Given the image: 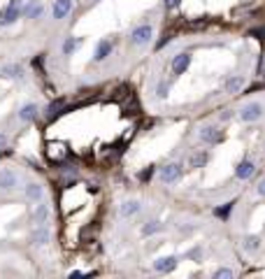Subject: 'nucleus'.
I'll use <instances>...</instances> for the list:
<instances>
[{"label":"nucleus","instance_id":"nucleus-20","mask_svg":"<svg viewBox=\"0 0 265 279\" xmlns=\"http://www.w3.org/2000/svg\"><path fill=\"white\" fill-rule=\"evenodd\" d=\"M207 161H210V156H207L205 151H198V154H193V156L189 158V165L191 168H203Z\"/></svg>","mask_w":265,"mask_h":279},{"label":"nucleus","instance_id":"nucleus-2","mask_svg":"<svg viewBox=\"0 0 265 279\" xmlns=\"http://www.w3.org/2000/svg\"><path fill=\"white\" fill-rule=\"evenodd\" d=\"M261 116H263V105L261 102H247L245 107L240 109V119L242 121H247V123H252V121H259Z\"/></svg>","mask_w":265,"mask_h":279},{"label":"nucleus","instance_id":"nucleus-16","mask_svg":"<svg viewBox=\"0 0 265 279\" xmlns=\"http://www.w3.org/2000/svg\"><path fill=\"white\" fill-rule=\"evenodd\" d=\"M35 116H37V105H35V102H26V105L19 109L21 121H33Z\"/></svg>","mask_w":265,"mask_h":279},{"label":"nucleus","instance_id":"nucleus-24","mask_svg":"<svg viewBox=\"0 0 265 279\" xmlns=\"http://www.w3.org/2000/svg\"><path fill=\"white\" fill-rule=\"evenodd\" d=\"M63 107H65V100H56V102H51V105H49V109H47L49 116H56V114H58V109H63Z\"/></svg>","mask_w":265,"mask_h":279},{"label":"nucleus","instance_id":"nucleus-26","mask_svg":"<svg viewBox=\"0 0 265 279\" xmlns=\"http://www.w3.org/2000/svg\"><path fill=\"white\" fill-rule=\"evenodd\" d=\"M168 91H170V86H168V82H161L156 86V93H158V98H168Z\"/></svg>","mask_w":265,"mask_h":279},{"label":"nucleus","instance_id":"nucleus-5","mask_svg":"<svg viewBox=\"0 0 265 279\" xmlns=\"http://www.w3.org/2000/svg\"><path fill=\"white\" fill-rule=\"evenodd\" d=\"M70 12H72V0H54L51 14H54V19H56V21L65 19Z\"/></svg>","mask_w":265,"mask_h":279},{"label":"nucleus","instance_id":"nucleus-15","mask_svg":"<svg viewBox=\"0 0 265 279\" xmlns=\"http://www.w3.org/2000/svg\"><path fill=\"white\" fill-rule=\"evenodd\" d=\"M0 75L7 77V79H16V77L23 75V68H21L19 63H7V65L0 68Z\"/></svg>","mask_w":265,"mask_h":279},{"label":"nucleus","instance_id":"nucleus-21","mask_svg":"<svg viewBox=\"0 0 265 279\" xmlns=\"http://www.w3.org/2000/svg\"><path fill=\"white\" fill-rule=\"evenodd\" d=\"M259 238H256V235H249V238H245V249L247 252H256V249H259Z\"/></svg>","mask_w":265,"mask_h":279},{"label":"nucleus","instance_id":"nucleus-19","mask_svg":"<svg viewBox=\"0 0 265 279\" xmlns=\"http://www.w3.org/2000/svg\"><path fill=\"white\" fill-rule=\"evenodd\" d=\"M23 14H26L28 19H37V16L42 14V5L37 2V0H30V2L26 5V9H23Z\"/></svg>","mask_w":265,"mask_h":279},{"label":"nucleus","instance_id":"nucleus-7","mask_svg":"<svg viewBox=\"0 0 265 279\" xmlns=\"http://www.w3.org/2000/svg\"><path fill=\"white\" fill-rule=\"evenodd\" d=\"M177 263H179L177 256H163V259L154 261V270H156V273H172L177 268Z\"/></svg>","mask_w":265,"mask_h":279},{"label":"nucleus","instance_id":"nucleus-3","mask_svg":"<svg viewBox=\"0 0 265 279\" xmlns=\"http://www.w3.org/2000/svg\"><path fill=\"white\" fill-rule=\"evenodd\" d=\"M179 177H182V165L179 163H168L161 168V172H158V179H161L163 184H175Z\"/></svg>","mask_w":265,"mask_h":279},{"label":"nucleus","instance_id":"nucleus-4","mask_svg":"<svg viewBox=\"0 0 265 279\" xmlns=\"http://www.w3.org/2000/svg\"><path fill=\"white\" fill-rule=\"evenodd\" d=\"M19 186V175L9 168H0V191H14Z\"/></svg>","mask_w":265,"mask_h":279},{"label":"nucleus","instance_id":"nucleus-17","mask_svg":"<svg viewBox=\"0 0 265 279\" xmlns=\"http://www.w3.org/2000/svg\"><path fill=\"white\" fill-rule=\"evenodd\" d=\"M33 219L37 221V224H44V221L49 219V205H44L40 200V203H37V207H35V212H33Z\"/></svg>","mask_w":265,"mask_h":279},{"label":"nucleus","instance_id":"nucleus-28","mask_svg":"<svg viewBox=\"0 0 265 279\" xmlns=\"http://www.w3.org/2000/svg\"><path fill=\"white\" fill-rule=\"evenodd\" d=\"M256 191H259V196H263V198H265V177L259 182V186H256Z\"/></svg>","mask_w":265,"mask_h":279},{"label":"nucleus","instance_id":"nucleus-13","mask_svg":"<svg viewBox=\"0 0 265 279\" xmlns=\"http://www.w3.org/2000/svg\"><path fill=\"white\" fill-rule=\"evenodd\" d=\"M254 170H256L254 161H249V158H247V161H242V163L235 168V177H238V179H249L254 175Z\"/></svg>","mask_w":265,"mask_h":279},{"label":"nucleus","instance_id":"nucleus-23","mask_svg":"<svg viewBox=\"0 0 265 279\" xmlns=\"http://www.w3.org/2000/svg\"><path fill=\"white\" fill-rule=\"evenodd\" d=\"M75 47H77V40H75V37H68V40L63 42V54H65V56L72 54V51H75Z\"/></svg>","mask_w":265,"mask_h":279},{"label":"nucleus","instance_id":"nucleus-12","mask_svg":"<svg viewBox=\"0 0 265 279\" xmlns=\"http://www.w3.org/2000/svg\"><path fill=\"white\" fill-rule=\"evenodd\" d=\"M51 240V233H49V228H44V226H40L37 231H33V235H30V242H33L35 247H44Z\"/></svg>","mask_w":265,"mask_h":279},{"label":"nucleus","instance_id":"nucleus-1","mask_svg":"<svg viewBox=\"0 0 265 279\" xmlns=\"http://www.w3.org/2000/svg\"><path fill=\"white\" fill-rule=\"evenodd\" d=\"M151 37H154V26L151 23H142V26H137L133 33H130V42L135 44V47H144V44H149Z\"/></svg>","mask_w":265,"mask_h":279},{"label":"nucleus","instance_id":"nucleus-18","mask_svg":"<svg viewBox=\"0 0 265 279\" xmlns=\"http://www.w3.org/2000/svg\"><path fill=\"white\" fill-rule=\"evenodd\" d=\"M242 86H245V79H242L240 75H235V77H231V79L226 82V93H238Z\"/></svg>","mask_w":265,"mask_h":279},{"label":"nucleus","instance_id":"nucleus-27","mask_svg":"<svg viewBox=\"0 0 265 279\" xmlns=\"http://www.w3.org/2000/svg\"><path fill=\"white\" fill-rule=\"evenodd\" d=\"M231 210H233V203H226L224 207H219V210H214V214H217V217H221V219H224V217H226V214H228V212H231Z\"/></svg>","mask_w":265,"mask_h":279},{"label":"nucleus","instance_id":"nucleus-8","mask_svg":"<svg viewBox=\"0 0 265 279\" xmlns=\"http://www.w3.org/2000/svg\"><path fill=\"white\" fill-rule=\"evenodd\" d=\"M198 135H200V140H203V142H207V144H217L219 140H221V133H219L217 126H203Z\"/></svg>","mask_w":265,"mask_h":279},{"label":"nucleus","instance_id":"nucleus-25","mask_svg":"<svg viewBox=\"0 0 265 279\" xmlns=\"http://www.w3.org/2000/svg\"><path fill=\"white\" fill-rule=\"evenodd\" d=\"M214 279H233V270L221 268V270H217V273H214Z\"/></svg>","mask_w":265,"mask_h":279},{"label":"nucleus","instance_id":"nucleus-22","mask_svg":"<svg viewBox=\"0 0 265 279\" xmlns=\"http://www.w3.org/2000/svg\"><path fill=\"white\" fill-rule=\"evenodd\" d=\"M158 231H161V224L158 221H149L147 226H142V235H154Z\"/></svg>","mask_w":265,"mask_h":279},{"label":"nucleus","instance_id":"nucleus-31","mask_svg":"<svg viewBox=\"0 0 265 279\" xmlns=\"http://www.w3.org/2000/svg\"><path fill=\"white\" fill-rule=\"evenodd\" d=\"M5 144H7V137L2 135V133H0V149H2V147H5Z\"/></svg>","mask_w":265,"mask_h":279},{"label":"nucleus","instance_id":"nucleus-14","mask_svg":"<svg viewBox=\"0 0 265 279\" xmlns=\"http://www.w3.org/2000/svg\"><path fill=\"white\" fill-rule=\"evenodd\" d=\"M109 54H112V42H109V40H102V42H98V47H95L93 61L100 63V61H105Z\"/></svg>","mask_w":265,"mask_h":279},{"label":"nucleus","instance_id":"nucleus-30","mask_svg":"<svg viewBox=\"0 0 265 279\" xmlns=\"http://www.w3.org/2000/svg\"><path fill=\"white\" fill-rule=\"evenodd\" d=\"M21 2H23V0H9L7 5H9V7H21Z\"/></svg>","mask_w":265,"mask_h":279},{"label":"nucleus","instance_id":"nucleus-10","mask_svg":"<svg viewBox=\"0 0 265 279\" xmlns=\"http://www.w3.org/2000/svg\"><path fill=\"white\" fill-rule=\"evenodd\" d=\"M21 16V7H9L7 5L2 12H0V26H9Z\"/></svg>","mask_w":265,"mask_h":279},{"label":"nucleus","instance_id":"nucleus-11","mask_svg":"<svg viewBox=\"0 0 265 279\" xmlns=\"http://www.w3.org/2000/svg\"><path fill=\"white\" fill-rule=\"evenodd\" d=\"M140 210H142V203H140V200H126V203L119 207V214H121L123 219H130V217H135Z\"/></svg>","mask_w":265,"mask_h":279},{"label":"nucleus","instance_id":"nucleus-32","mask_svg":"<svg viewBox=\"0 0 265 279\" xmlns=\"http://www.w3.org/2000/svg\"><path fill=\"white\" fill-rule=\"evenodd\" d=\"M82 275H84V273H79V270H72V273H70V277L75 279V277H82Z\"/></svg>","mask_w":265,"mask_h":279},{"label":"nucleus","instance_id":"nucleus-29","mask_svg":"<svg viewBox=\"0 0 265 279\" xmlns=\"http://www.w3.org/2000/svg\"><path fill=\"white\" fill-rule=\"evenodd\" d=\"M177 5H179V0H165V7H168V9H175Z\"/></svg>","mask_w":265,"mask_h":279},{"label":"nucleus","instance_id":"nucleus-9","mask_svg":"<svg viewBox=\"0 0 265 279\" xmlns=\"http://www.w3.org/2000/svg\"><path fill=\"white\" fill-rule=\"evenodd\" d=\"M189 65H191V54H179L172 58V72H175L177 77L184 75V72L189 70Z\"/></svg>","mask_w":265,"mask_h":279},{"label":"nucleus","instance_id":"nucleus-6","mask_svg":"<svg viewBox=\"0 0 265 279\" xmlns=\"http://www.w3.org/2000/svg\"><path fill=\"white\" fill-rule=\"evenodd\" d=\"M23 196H26V200H30V203H40L42 198H44V186L37 184V182H30V184L23 189Z\"/></svg>","mask_w":265,"mask_h":279}]
</instances>
